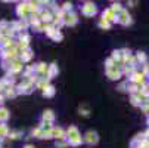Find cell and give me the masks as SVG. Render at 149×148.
Here are the masks:
<instances>
[{"label":"cell","mask_w":149,"mask_h":148,"mask_svg":"<svg viewBox=\"0 0 149 148\" xmlns=\"http://www.w3.org/2000/svg\"><path fill=\"white\" fill-rule=\"evenodd\" d=\"M68 135H70V144H72V145H78V144L81 142L80 133H78L77 128H74V126H71V128L68 129Z\"/></svg>","instance_id":"6da1fadb"},{"label":"cell","mask_w":149,"mask_h":148,"mask_svg":"<svg viewBox=\"0 0 149 148\" xmlns=\"http://www.w3.org/2000/svg\"><path fill=\"white\" fill-rule=\"evenodd\" d=\"M81 12L86 15V16H92V15H95L96 13V6L95 5H92V3H86L83 6V9H81Z\"/></svg>","instance_id":"7a4b0ae2"},{"label":"cell","mask_w":149,"mask_h":148,"mask_svg":"<svg viewBox=\"0 0 149 148\" xmlns=\"http://www.w3.org/2000/svg\"><path fill=\"white\" fill-rule=\"evenodd\" d=\"M118 21H120L121 24H130V22H132V19H130L129 13H127L125 11H121V12H120V18H118Z\"/></svg>","instance_id":"3957f363"},{"label":"cell","mask_w":149,"mask_h":148,"mask_svg":"<svg viewBox=\"0 0 149 148\" xmlns=\"http://www.w3.org/2000/svg\"><path fill=\"white\" fill-rule=\"evenodd\" d=\"M86 142L87 144H96L97 142V135H96V132H87L86 133Z\"/></svg>","instance_id":"277c9868"},{"label":"cell","mask_w":149,"mask_h":148,"mask_svg":"<svg viewBox=\"0 0 149 148\" xmlns=\"http://www.w3.org/2000/svg\"><path fill=\"white\" fill-rule=\"evenodd\" d=\"M108 76L111 77V79H120V76H121V73L117 70V67H109L108 68Z\"/></svg>","instance_id":"5b68a950"},{"label":"cell","mask_w":149,"mask_h":148,"mask_svg":"<svg viewBox=\"0 0 149 148\" xmlns=\"http://www.w3.org/2000/svg\"><path fill=\"white\" fill-rule=\"evenodd\" d=\"M103 19H105V21H114V19H115V13H114L111 9H106V11L103 12Z\"/></svg>","instance_id":"8992f818"},{"label":"cell","mask_w":149,"mask_h":148,"mask_svg":"<svg viewBox=\"0 0 149 148\" xmlns=\"http://www.w3.org/2000/svg\"><path fill=\"white\" fill-rule=\"evenodd\" d=\"M53 119H55V116H53V113H52L50 110L45 111V114H43V120H45L46 123H52V121H53Z\"/></svg>","instance_id":"52a82bcc"},{"label":"cell","mask_w":149,"mask_h":148,"mask_svg":"<svg viewBox=\"0 0 149 148\" xmlns=\"http://www.w3.org/2000/svg\"><path fill=\"white\" fill-rule=\"evenodd\" d=\"M65 22H67L68 25H74V24L77 22V16H75V15L67 13V15H65Z\"/></svg>","instance_id":"ba28073f"},{"label":"cell","mask_w":149,"mask_h":148,"mask_svg":"<svg viewBox=\"0 0 149 148\" xmlns=\"http://www.w3.org/2000/svg\"><path fill=\"white\" fill-rule=\"evenodd\" d=\"M27 12H28V6H25V5H19V8H18V15H19V16L25 18V16H27Z\"/></svg>","instance_id":"9c48e42d"},{"label":"cell","mask_w":149,"mask_h":148,"mask_svg":"<svg viewBox=\"0 0 149 148\" xmlns=\"http://www.w3.org/2000/svg\"><path fill=\"white\" fill-rule=\"evenodd\" d=\"M9 119V111L6 108H0V121H6Z\"/></svg>","instance_id":"30bf717a"},{"label":"cell","mask_w":149,"mask_h":148,"mask_svg":"<svg viewBox=\"0 0 149 148\" xmlns=\"http://www.w3.org/2000/svg\"><path fill=\"white\" fill-rule=\"evenodd\" d=\"M8 135H9V129H8V126H6V124H0V138L8 136Z\"/></svg>","instance_id":"8fae6325"},{"label":"cell","mask_w":149,"mask_h":148,"mask_svg":"<svg viewBox=\"0 0 149 148\" xmlns=\"http://www.w3.org/2000/svg\"><path fill=\"white\" fill-rule=\"evenodd\" d=\"M53 93H55V89H53L52 86H47V88L45 89V92H43L45 96H53Z\"/></svg>","instance_id":"7c38bea8"},{"label":"cell","mask_w":149,"mask_h":148,"mask_svg":"<svg viewBox=\"0 0 149 148\" xmlns=\"http://www.w3.org/2000/svg\"><path fill=\"white\" fill-rule=\"evenodd\" d=\"M16 93H18V92L15 90V88H12V86H10V88H9V86L6 88V95H8V96H10V98H13V96H15Z\"/></svg>","instance_id":"4fadbf2b"},{"label":"cell","mask_w":149,"mask_h":148,"mask_svg":"<svg viewBox=\"0 0 149 148\" xmlns=\"http://www.w3.org/2000/svg\"><path fill=\"white\" fill-rule=\"evenodd\" d=\"M53 135H55L56 138H59V139L65 138V136H63V132H62V129H55V130H53Z\"/></svg>","instance_id":"5bb4252c"},{"label":"cell","mask_w":149,"mask_h":148,"mask_svg":"<svg viewBox=\"0 0 149 148\" xmlns=\"http://www.w3.org/2000/svg\"><path fill=\"white\" fill-rule=\"evenodd\" d=\"M21 135H22V133H21V132H9V138H12V139H18Z\"/></svg>","instance_id":"9a60e30c"},{"label":"cell","mask_w":149,"mask_h":148,"mask_svg":"<svg viewBox=\"0 0 149 148\" xmlns=\"http://www.w3.org/2000/svg\"><path fill=\"white\" fill-rule=\"evenodd\" d=\"M22 59H24V61H28V59H31V52H30V51H25V52H22Z\"/></svg>","instance_id":"2e32d148"},{"label":"cell","mask_w":149,"mask_h":148,"mask_svg":"<svg viewBox=\"0 0 149 148\" xmlns=\"http://www.w3.org/2000/svg\"><path fill=\"white\" fill-rule=\"evenodd\" d=\"M6 88H8L6 80H0V92H2V90H6Z\"/></svg>","instance_id":"e0dca14e"},{"label":"cell","mask_w":149,"mask_h":148,"mask_svg":"<svg viewBox=\"0 0 149 148\" xmlns=\"http://www.w3.org/2000/svg\"><path fill=\"white\" fill-rule=\"evenodd\" d=\"M56 71H58V70H56V67H55V64H53V65L50 67V73L47 74V79H52V76H53V74H55Z\"/></svg>","instance_id":"ac0fdd59"},{"label":"cell","mask_w":149,"mask_h":148,"mask_svg":"<svg viewBox=\"0 0 149 148\" xmlns=\"http://www.w3.org/2000/svg\"><path fill=\"white\" fill-rule=\"evenodd\" d=\"M100 27H103V28H109L111 25H109V22H108V21L102 19V21H100Z\"/></svg>","instance_id":"d6986e66"},{"label":"cell","mask_w":149,"mask_h":148,"mask_svg":"<svg viewBox=\"0 0 149 148\" xmlns=\"http://www.w3.org/2000/svg\"><path fill=\"white\" fill-rule=\"evenodd\" d=\"M137 58H139L140 61H145V55H143V53H139V55H137Z\"/></svg>","instance_id":"ffe728a7"},{"label":"cell","mask_w":149,"mask_h":148,"mask_svg":"<svg viewBox=\"0 0 149 148\" xmlns=\"http://www.w3.org/2000/svg\"><path fill=\"white\" fill-rule=\"evenodd\" d=\"M3 102H5V96L0 95V104H3Z\"/></svg>","instance_id":"44dd1931"},{"label":"cell","mask_w":149,"mask_h":148,"mask_svg":"<svg viewBox=\"0 0 149 148\" xmlns=\"http://www.w3.org/2000/svg\"><path fill=\"white\" fill-rule=\"evenodd\" d=\"M25 148H33V147H31V145H27V147H25Z\"/></svg>","instance_id":"7402d4cb"},{"label":"cell","mask_w":149,"mask_h":148,"mask_svg":"<svg viewBox=\"0 0 149 148\" xmlns=\"http://www.w3.org/2000/svg\"><path fill=\"white\" fill-rule=\"evenodd\" d=\"M0 147H2V138H0Z\"/></svg>","instance_id":"603a6c76"}]
</instances>
